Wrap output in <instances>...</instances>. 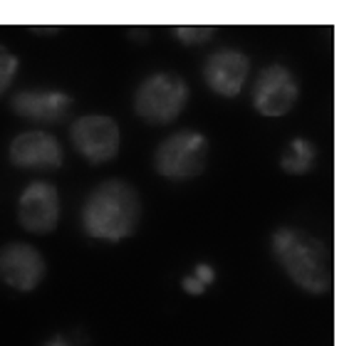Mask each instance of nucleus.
I'll return each mask as SVG.
<instances>
[{"label":"nucleus","instance_id":"1","mask_svg":"<svg viewBox=\"0 0 359 346\" xmlns=\"http://www.w3.org/2000/svg\"><path fill=\"white\" fill-rule=\"evenodd\" d=\"M142 218V200L127 181H102L82 205V228L90 237L122 242L132 237Z\"/></svg>","mask_w":359,"mask_h":346},{"label":"nucleus","instance_id":"2","mask_svg":"<svg viewBox=\"0 0 359 346\" xmlns=\"http://www.w3.org/2000/svg\"><path fill=\"white\" fill-rule=\"evenodd\" d=\"M273 255L287 277L310 294H327L332 287L330 255L323 240L297 228H278L273 233Z\"/></svg>","mask_w":359,"mask_h":346},{"label":"nucleus","instance_id":"3","mask_svg":"<svg viewBox=\"0 0 359 346\" xmlns=\"http://www.w3.org/2000/svg\"><path fill=\"white\" fill-rule=\"evenodd\" d=\"M189 104V84L174 72L149 74L134 95V111L154 126H166L184 114Z\"/></svg>","mask_w":359,"mask_h":346},{"label":"nucleus","instance_id":"4","mask_svg":"<svg viewBox=\"0 0 359 346\" xmlns=\"http://www.w3.org/2000/svg\"><path fill=\"white\" fill-rule=\"evenodd\" d=\"M208 139L198 132H176L158 144L154 153V168L169 181H194L206 171Z\"/></svg>","mask_w":359,"mask_h":346},{"label":"nucleus","instance_id":"5","mask_svg":"<svg viewBox=\"0 0 359 346\" xmlns=\"http://www.w3.org/2000/svg\"><path fill=\"white\" fill-rule=\"evenodd\" d=\"M72 146L85 161L95 163H109L119 153L122 146V132L111 116L104 114H87L79 116L69 129Z\"/></svg>","mask_w":359,"mask_h":346},{"label":"nucleus","instance_id":"6","mask_svg":"<svg viewBox=\"0 0 359 346\" xmlns=\"http://www.w3.org/2000/svg\"><path fill=\"white\" fill-rule=\"evenodd\" d=\"M60 191L48 181H32L18 198V221L32 235H50L60 223Z\"/></svg>","mask_w":359,"mask_h":346},{"label":"nucleus","instance_id":"7","mask_svg":"<svg viewBox=\"0 0 359 346\" xmlns=\"http://www.w3.org/2000/svg\"><path fill=\"white\" fill-rule=\"evenodd\" d=\"M300 87L295 74L283 64H270L260 72L253 87V106L263 116H285L295 106Z\"/></svg>","mask_w":359,"mask_h":346},{"label":"nucleus","instance_id":"8","mask_svg":"<svg viewBox=\"0 0 359 346\" xmlns=\"http://www.w3.org/2000/svg\"><path fill=\"white\" fill-rule=\"evenodd\" d=\"M43 252L27 242H11L0 250V279L15 292H32L45 279Z\"/></svg>","mask_w":359,"mask_h":346},{"label":"nucleus","instance_id":"9","mask_svg":"<svg viewBox=\"0 0 359 346\" xmlns=\"http://www.w3.org/2000/svg\"><path fill=\"white\" fill-rule=\"evenodd\" d=\"M8 158L15 168H25V171H55L62 166L65 153L60 141L50 132L30 129L13 139Z\"/></svg>","mask_w":359,"mask_h":346},{"label":"nucleus","instance_id":"10","mask_svg":"<svg viewBox=\"0 0 359 346\" xmlns=\"http://www.w3.org/2000/svg\"><path fill=\"white\" fill-rule=\"evenodd\" d=\"M18 116L35 124H60L72 109V97L62 90H22L11 99Z\"/></svg>","mask_w":359,"mask_h":346},{"label":"nucleus","instance_id":"11","mask_svg":"<svg viewBox=\"0 0 359 346\" xmlns=\"http://www.w3.org/2000/svg\"><path fill=\"white\" fill-rule=\"evenodd\" d=\"M250 72V62L238 50H218L206 60L203 77L208 90L221 97H238Z\"/></svg>","mask_w":359,"mask_h":346},{"label":"nucleus","instance_id":"12","mask_svg":"<svg viewBox=\"0 0 359 346\" xmlns=\"http://www.w3.org/2000/svg\"><path fill=\"white\" fill-rule=\"evenodd\" d=\"M317 158L315 144L307 139H292L280 158V168L290 176H305Z\"/></svg>","mask_w":359,"mask_h":346},{"label":"nucleus","instance_id":"13","mask_svg":"<svg viewBox=\"0 0 359 346\" xmlns=\"http://www.w3.org/2000/svg\"><path fill=\"white\" fill-rule=\"evenodd\" d=\"M213 282H216V270L208 263H201V265H196V268L181 279V287H184V292L191 294V297H198V294L206 292Z\"/></svg>","mask_w":359,"mask_h":346},{"label":"nucleus","instance_id":"14","mask_svg":"<svg viewBox=\"0 0 359 346\" xmlns=\"http://www.w3.org/2000/svg\"><path fill=\"white\" fill-rule=\"evenodd\" d=\"M18 69H20V60H18L6 45H0V97L11 90Z\"/></svg>","mask_w":359,"mask_h":346},{"label":"nucleus","instance_id":"15","mask_svg":"<svg viewBox=\"0 0 359 346\" xmlns=\"http://www.w3.org/2000/svg\"><path fill=\"white\" fill-rule=\"evenodd\" d=\"M174 37L186 45H198V42H206L211 37V27H196V25H181L174 30Z\"/></svg>","mask_w":359,"mask_h":346},{"label":"nucleus","instance_id":"16","mask_svg":"<svg viewBox=\"0 0 359 346\" xmlns=\"http://www.w3.org/2000/svg\"><path fill=\"white\" fill-rule=\"evenodd\" d=\"M43 346H74L72 341L67 339V336H62V334H57V336H53V339H48Z\"/></svg>","mask_w":359,"mask_h":346}]
</instances>
